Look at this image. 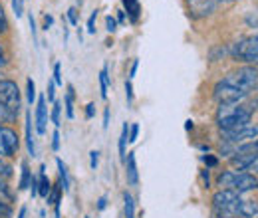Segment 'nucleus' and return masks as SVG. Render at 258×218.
Listing matches in <instances>:
<instances>
[{"instance_id":"nucleus-1","label":"nucleus","mask_w":258,"mask_h":218,"mask_svg":"<svg viewBox=\"0 0 258 218\" xmlns=\"http://www.w3.org/2000/svg\"><path fill=\"white\" fill-rule=\"evenodd\" d=\"M258 90V67L256 65H240L228 71L223 80H219L213 88V99L219 105L240 103L252 92Z\"/></svg>"},{"instance_id":"nucleus-2","label":"nucleus","mask_w":258,"mask_h":218,"mask_svg":"<svg viewBox=\"0 0 258 218\" xmlns=\"http://www.w3.org/2000/svg\"><path fill=\"white\" fill-rule=\"evenodd\" d=\"M252 121V109L242 103H226L217 109V125L221 131L236 129Z\"/></svg>"},{"instance_id":"nucleus-3","label":"nucleus","mask_w":258,"mask_h":218,"mask_svg":"<svg viewBox=\"0 0 258 218\" xmlns=\"http://www.w3.org/2000/svg\"><path fill=\"white\" fill-rule=\"evenodd\" d=\"M217 185L221 188H228L238 194H244L248 190L258 188V177L252 173H244V171H223L217 177Z\"/></svg>"},{"instance_id":"nucleus-4","label":"nucleus","mask_w":258,"mask_h":218,"mask_svg":"<svg viewBox=\"0 0 258 218\" xmlns=\"http://www.w3.org/2000/svg\"><path fill=\"white\" fill-rule=\"evenodd\" d=\"M228 56L234 62H242L246 65H258V32L246 38H238L228 46Z\"/></svg>"},{"instance_id":"nucleus-5","label":"nucleus","mask_w":258,"mask_h":218,"mask_svg":"<svg viewBox=\"0 0 258 218\" xmlns=\"http://www.w3.org/2000/svg\"><path fill=\"white\" fill-rule=\"evenodd\" d=\"M258 139V123H246L236 129H228L221 131V141L228 145H242L246 141H254Z\"/></svg>"},{"instance_id":"nucleus-6","label":"nucleus","mask_w":258,"mask_h":218,"mask_svg":"<svg viewBox=\"0 0 258 218\" xmlns=\"http://www.w3.org/2000/svg\"><path fill=\"white\" fill-rule=\"evenodd\" d=\"M0 101L14 113L18 115V111L22 109V94L16 82L12 80H2L0 82Z\"/></svg>"},{"instance_id":"nucleus-7","label":"nucleus","mask_w":258,"mask_h":218,"mask_svg":"<svg viewBox=\"0 0 258 218\" xmlns=\"http://www.w3.org/2000/svg\"><path fill=\"white\" fill-rule=\"evenodd\" d=\"M240 200V194L238 192H234V190H228V188H221V190H217L215 194H213V208L215 210H225L228 212L230 208H232V204H236Z\"/></svg>"},{"instance_id":"nucleus-8","label":"nucleus","mask_w":258,"mask_h":218,"mask_svg":"<svg viewBox=\"0 0 258 218\" xmlns=\"http://www.w3.org/2000/svg\"><path fill=\"white\" fill-rule=\"evenodd\" d=\"M34 123H36V133L44 135L46 133V123H48V107H46V95H38L36 99V113H34Z\"/></svg>"},{"instance_id":"nucleus-9","label":"nucleus","mask_w":258,"mask_h":218,"mask_svg":"<svg viewBox=\"0 0 258 218\" xmlns=\"http://www.w3.org/2000/svg\"><path fill=\"white\" fill-rule=\"evenodd\" d=\"M223 212H225V210H223ZM228 212L240 218H256L258 202H254V200H242V198H240L236 204H232V208H230Z\"/></svg>"},{"instance_id":"nucleus-10","label":"nucleus","mask_w":258,"mask_h":218,"mask_svg":"<svg viewBox=\"0 0 258 218\" xmlns=\"http://www.w3.org/2000/svg\"><path fill=\"white\" fill-rule=\"evenodd\" d=\"M219 6L217 0H189V8L193 12V16H209L211 12H215V8Z\"/></svg>"},{"instance_id":"nucleus-11","label":"nucleus","mask_w":258,"mask_h":218,"mask_svg":"<svg viewBox=\"0 0 258 218\" xmlns=\"http://www.w3.org/2000/svg\"><path fill=\"white\" fill-rule=\"evenodd\" d=\"M2 137H4V145H6V151L8 157H14L20 149V139H18V133L12 129V127H6L2 125Z\"/></svg>"},{"instance_id":"nucleus-12","label":"nucleus","mask_w":258,"mask_h":218,"mask_svg":"<svg viewBox=\"0 0 258 218\" xmlns=\"http://www.w3.org/2000/svg\"><path fill=\"white\" fill-rule=\"evenodd\" d=\"M125 179H127L129 187H137L139 185V171H137L135 153H127V159H125Z\"/></svg>"},{"instance_id":"nucleus-13","label":"nucleus","mask_w":258,"mask_h":218,"mask_svg":"<svg viewBox=\"0 0 258 218\" xmlns=\"http://www.w3.org/2000/svg\"><path fill=\"white\" fill-rule=\"evenodd\" d=\"M32 111H26V117H24V129H26V149H28V155L36 157V139L32 135Z\"/></svg>"},{"instance_id":"nucleus-14","label":"nucleus","mask_w":258,"mask_h":218,"mask_svg":"<svg viewBox=\"0 0 258 218\" xmlns=\"http://www.w3.org/2000/svg\"><path fill=\"white\" fill-rule=\"evenodd\" d=\"M123 2V12L129 16V20L133 22V24H137L139 22V16H141V4H139V0H121Z\"/></svg>"},{"instance_id":"nucleus-15","label":"nucleus","mask_w":258,"mask_h":218,"mask_svg":"<svg viewBox=\"0 0 258 218\" xmlns=\"http://www.w3.org/2000/svg\"><path fill=\"white\" fill-rule=\"evenodd\" d=\"M52 190L50 179L46 177V165H40V173H38V196H48Z\"/></svg>"},{"instance_id":"nucleus-16","label":"nucleus","mask_w":258,"mask_h":218,"mask_svg":"<svg viewBox=\"0 0 258 218\" xmlns=\"http://www.w3.org/2000/svg\"><path fill=\"white\" fill-rule=\"evenodd\" d=\"M56 167H58V175H60V187L64 192L70 190V173H68V167L64 165L62 159H56Z\"/></svg>"},{"instance_id":"nucleus-17","label":"nucleus","mask_w":258,"mask_h":218,"mask_svg":"<svg viewBox=\"0 0 258 218\" xmlns=\"http://www.w3.org/2000/svg\"><path fill=\"white\" fill-rule=\"evenodd\" d=\"M127 143H129V125L123 123L121 127V135H119V159L125 163V159H127Z\"/></svg>"},{"instance_id":"nucleus-18","label":"nucleus","mask_w":258,"mask_h":218,"mask_svg":"<svg viewBox=\"0 0 258 218\" xmlns=\"http://www.w3.org/2000/svg\"><path fill=\"white\" fill-rule=\"evenodd\" d=\"M20 171H22V173H20L18 190H26V188L30 187V181H32V171H30V167H28L26 161H22V169H20Z\"/></svg>"},{"instance_id":"nucleus-19","label":"nucleus","mask_w":258,"mask_h":218,"mask_svg":"<svg viewBox=\"0 0 258 218\" xmlns=\"http://www.w3.org/2000/svg\"><path fill=\"white\" fill-rule=\"evenodd\" d=\"M107 88H109V74H107V65H103L101 71H99V94H101V99H107Z\"/></svg>"},{"instance_id":"nucleus-20","label":"nucleus","mask_w":258,"mask_h":218,"mask_svg":"<svg viewBox=\"0 0 258 218\" xmlns=\"http://www.w3.org/2000/svg\"><path fill=\"white\" fill-rule=\"evenodd\" d=\"M123 214H125V218H135V198L127 190L123 192Z\"/></svg>"},{"instance_id":"nucleus-21","label":"nucleus","mask_w":258,"mask_h":218,"mask_svg":"<svg viewBox=\"0 0 258 218\" xmlns=\"http://www.w3.org/2000/svg\"><path fill=\"white\" fill-rule=\"evenodd\" d=\"M64 105H66V117H68V119H74V88H72V86H68Z\"/></svg>"},{"instance_id":"nucleus-22","label":"nucleus","mask_w":258,"mask_h":218,"mask_svg":"<svg viewBox=\"0 0 258 218\" xmlns=\"http://www.w3.org/2000/svg\"><path fill=\"white\" fill-rule=\"evenodd\" d=\"M18 115H14L2 101H0V123H14Z\"/></svg>"},{"instance_id":"nucleus-23","label":"nucleus","mask_w":258,"mask_h":218,"mask_svg":"<svg viewBox=\"0 0 258 218\" xmlns=\"http://www.w3.org/2000/svg\"><path fill=\"white\" fill-rule=\"evenodd\" d=\"M60 115H62V103L60 101H54L52 103V111H50V119H52V123L56 125V129L60 127Z\"/></svg>"},{"instance_id":"nucleus-24","label":"nucleus","mask_w":258,"mask_h":218,"mask_svg":"<svg viewBox=\"0 0 258 218\" xmlns=\"http://www.w3.org/2000/svg\"><path fill=\"white\" fill-rule=\"evenodd\" d=\"M0 198H2V200H6L8 204H10V202H12V198H14V196H12V190H10L8 183H6V179H2V177H0Z\"/></svg>"},{"instance_id":"nucleus-25","label":"nucleus","mask_w":258,"mask_h":218,"mask_svg":"<svg viewBox=\"0 0 258 218\" xmlns=\"http://www.w3.org/2000/svg\"><path fill=\"white\" fill-rule=\"evenodd\" d=\"M36 99H38V97H36V84H34L32 78H28V80H26V101L32 105Z\"/></svg>"},{"instance_id":"nucleus-26","label":"nucleus","mask_w":258,"mask_h":218,"mask_svg":"<svg viewBox=\"0 0 258 218\" xmlns=\"http://www.w3.org/2000/svg\"><path fill=\"white\" fill-rule=\"evenodd\" d=\"M0 177H2V179H10V177H12V167H10L2 157H0Z\"/></svg>"},{"instance_id":"nucleus-27","label":"nucleus","mask_w":258,"mask_h":218,"mask_svg":"<svg viewBox=\"0 0 258 218\" xmlns=\"http://www.w3.org/2000/svg\"><path fill=\"white\" fill-rule=\"evenodd\" d=\"M12 12L16 14V18L24 16V0H12Z\"/></svg>"},{"instance_id":"nucleus-28","label":"nucleus","mask_w":258,"mask_h":218,"mask_svg":"<svg viewBox=\"0 0 258 218\" xmlns=\"http://www.w3.org/2000/svg\"><path fill=\"white\" fill-rule=\"evenodd\" d=\"M0 218H12V206L0 198Z\"/></svg>"},{"instance_id":"nucleus-29","label":"nucleus","mask_w":258,"mask_h":218,"mask_svg":"<svg viewBox=\"0 0 258 218\" xmlns=\"http://www.w3.org/2000/svg\"><path fill=\"white\" fill-rule=\"evenodd\" d=\"M125 99H127V107L133 105V99H135V95H133V84H131V80H125Z\"/></svg>"},{"instance_id":"nucleus-30","label":"nucleus","mask_w":258,"mask_h":218,"mask_svg":"<svg viewBox=\"0 0 258 218\" xmlns=\"http://www.w3.org/2000/svg\"><path fill=\"white\" fill-rule=\"evenodd\" d=\"M28 24H30V34H32L34 44L38 46V28H36V20H34V14H32V12L28 14Z\"/></svg>"},{"instance_id":"nucleus-31","label":"nucleus","mask_w":258,"mask_h":218,"mask_svg":"<svg viewBox=\"0 0 258 218\" xmlns=\"http://www.w3.org/2000/svg\"><path fill=\"white\" fill-rule=\"evenodd\" d=\"M46 101H50V103H54V101H56V84H54V80L48 84V90H46Z\"/></svg>"},{"instance_id":"nucleus-32","label":"nucleus","mask_w":258,"mask_h":218,"mask_svg":"<svg viewBox=\"0 0 258 218\" xmlns=\"http://www.w3.org/2000/svg\"><path fill=\"white\" fill-rule=\"evenodd\" d=\"M96 22H97V10H94L92 16L88 18V26H86L88 34H96Z\"/></svg>"},{"instance_id":"nucleus-33","label":"nucleus","mask_w":258,"mask_h":218,"mask_svg":"<svg viewBox=\"0 0 258 218\" xmlns=\"http://www.w3.org/2000/svg\"><path fill=\"white\" fill-rule=\"evenodd\" d=\"M54 84H56V86H64V80H62V65H60V63H54Z\"/></svg>"},{"instance_id":"nucleus-34","label":"nucleus","mask_w":258,"mask_h":218,"mask_svg":"<svg viewBox=\"0 0 258 218\" xmlns=\"http://www.w3.org/2000/svg\"><path fill=\"white\" fill-rule=\"evenodd\" d=\"M201 159H203V163L207 165V169H215V167L219 165V159L215 155H203Z\"/></svg>"},{"instance_id":"nucleus-35","label":"nucleus","mask_w":258,"mask_h":218,"mask_svg":"<svg viewBox=\"0 0 258 218\" xmlns=\"http://www.w3.org/2000/svg\"><path fill=\"white\" fill-rule=\"evenodd\" d=\"M137 135H139V125L137 123L129 125V143H135L137 141Z\"/></svg>"},{"instance_id":"nucleus-36","label":"nucleus","mask_w":258,"mask_h":218,"mask_svg":"<svg viewBox=\"0 0 258 218\" xmlns=\"http://www.w3.org/2000/svg\"><path fill=\"white\" fill-rule=\"evenodd\" d=\"M68 22H70L72 26H78V10H76V8H70V10H68Z\"/></svg>"},{"instance_id":"nucleus-37","label":"nucleus","mask_w":258,"mask_h":218,"mask_svg":"<svg viewBox=\"0 0 258 218\" xmlns=\"http://www.w3.org/2000/svg\"><path fill=\"white\" fill-rule=\"evenodd\" d=\"M52 149L60 151V131L58 129H54V133H52Z\"/></svg>"},{"instance_id":"nucleus-38","label":"nucleus","mask_w":258,"mask_h":218,"mask_svg":"<svg viewBox=\"0 0 258 218\" xmlns=\"http://www.w3.org/2000/svg\"><path fill=\"white\" fill-rule=\"evenodd\" d=\"M105 26H107V32L111 34V32L117 30V20H115L113 16H107V18H105Z\"/></svg>"},{"instance_id":"nucleus-39","label":"nucleus","mask_w":258,"mask_h":218,"mask_svg":"<svg viewBox=\"0 0 258 218\" xmlns=\"http://www.w3.org/2000/svg\"><path fill=\"white\" fill-rule=\"evenodd\" d=\"M97 165H99V151H92L90 153V167H92V171H96Z\"/></svg>"},{"instance_id":"nucleus-40","label":"nucleus","mask_w":258,"mask_h":218,"mask_svg":"<svg viewBox=\"0 0 258 218\" xmlns=\"http://www.w3.org/2000/svg\"><path fill=\"white\" fill-rule=\"evenodd\" d=\"M201 179H203V183H205V188L211 187V173H209V169H203V171H201Z\"/></svg>"},{"instance_id":"nucleus-41","label":"nucleus","mask_w":258,"mask_h":218,"mask_svg":"<svg viewBox=\"0 0 258 218\" xmlns=\"http://www.w3.org/2000/svg\"><path fill=\"white\" fill-rule=\"evenodd\" d=\"M52 26H54V16L46 14V16H44V24H42V28H44V30L48 32L50 28H52Z\"/></svg>"},{"instance_id":"nucleus-42","label":"nucleus","mask_w":258,"mask_h":218,"mask_svg":"<svg viewBox=\"0 0 258 218\" xmlns=\"http://www.w3.org/2000/svg\"><path fill=\"white\" fill-rule=\"evenodd\" d=\"M0 157H8V151H6V145H4V137H2V123H0Z\"/></svg>"},{"instance_id":"nucleus-43","label":"nucleus","mask_w":258,"mask_h":218,"mask_svg":"<svg viewBox=\"0 0 258 218\" xmlns=\"http://www.w3.org/2000/svg\"><path fill=\"white\" fill-rule=\"evenodd\" d=\"M30 194H32V198L38 196V177H32V181H30Z\"/></svg>"},{"instance_id":"nucleus-44","label":"nucleus","mask_w":258,"mask_h":218,"mask_svg":"<svg viewBox=\"0 0 258 218\" xmlns=\"http://www.w3.org/2000/svg\"><path fill=\"white\" fill-rule=\"evenodd\" d=\"M96 115V105L94 103H88V107H86V119H92Z\"/></svg>"},{"instance_id":"nucleus-45","label":"nucleus","mask_w":258,"mask_h":218,"mask_svg":"<svg viewBox=\"0 0 258 218\" xmlns=\"http://www.w3.org/2000/svg\"><path fill=\"white\" fill-rule=\"evenodd\" d=\"M137 67H139V60H133L131 67H129V80H133V78H135V74H137Z\"/></svg>"},{"instance_id":"nucleus-46","label":"nucleus","mask_w":258,"mask_h":218,"mask_svg":"<svg viewBox=\"0 0 258 218\" xmlns=\"http://www.w3.org/2000/svg\"><path fill=\"white\" fill-rule=\"evenodd\" d=\"M8 63V60H6V52H4V46L0 44V67H4Z\"/></svg>"},{"instance_id":"nucleus-47","label":"nucleus","mask_w":258,"mask_h":218,"mask_svg":"<svg viewBox=\"0 0 258 218\" xmlns=\"http://www.w3.org/2000/svg\"><path fill=\"white\" fill-rule=\"evenodd\" d=\"M109 127V107H105V111H103V129H107Z\"/></svg>"},{"instance_id":"nucleus-48","label":"nucleus","mask_w":258,"mask_h":218,"mask_svg":"<svg viewBox=\"0 0 258 218\" xmlns=\"http://www.w3.org/2000/svg\"><path fill=\"white\" fill-rule=\"evenodd\" d=\"M105 206H107V198H105V196H101V198L97 200V208H99V210H103Z\"/></svg>"},{"instance_id":"nucleus-49","label":"nucleus","mask_w":258,"mask_h":218,"mask_svg":"<svg viewBox=\"0 0 258 218\" xmlns=\"http://www.w3.org/2000/svg\"><path fill=\"white\" fill-rule=\"evenodd\" d=\"M115 20H117L119 24H123V22H125V12H123V10H119V12H117V18H115Z\"/></svg>"},{"instance_id":"nucleus-50","label":"nucleus","mask_w":258,"mask_h":218,"mask_svg":"<svg viewBox=\"0 0 258 218\" xmlns=\"http://www.w3.org/2000/svg\"><path fill=\"white\" fill-rule=\"evenodd\" d=\"M6 30H8V22L6 20H0V34H4Z\"/></svg>"},{"instance_id":"nucleus-51","label":"nucleus","mask_w":258,"mask_h":218,"mask_svg":"<svg viewBox=\"0 0 258 218\" xmlns=\"http://www.w3.org/2000/svg\"><path fill=\"white\" fill-rule=\"evenodd\" d=\"M193 127H195L193 119H187V121H185V129H187V131H191V129H193Z\"/></svg>"},{"instance_id":"nucleus-52","label":"nucleus","mask_w":258,"mask_h":218,"mask_svg":"<svg viewBox=\"0 0 258 218\" xmlns=\"http://www.w3.org/2000/svg\"><path fill=\"white\" fill-rule=\"evenodd\" d=\"M16 218H26V206H22V208L18 210V216Z\"/></svg>"},{"instance_id":"nucleus-53","label":"nucleus","mask_w":258,"mask_h":218,"mask_svg":"<svg viewBox=\"0 0 258 218\" xmlns=\"http://www.w3.org/2000/svg\"><path fill=\"white\" fill-rule=\"evenodd\" d=\"M199 149H201V151H205V153H209V151H211V147H209V145H199Z\"/></svg>"},{"instance_id":"nucleus-54","label":"nucleus","mask_w":258,"mask_h":218,"mask_svg":"<svg viewBox=\"0 0 258 218\" xmlns=\"http://www.w3.org/2000/svg\"><path fill=\"white\" fill-rule=\"evenodd\" d=\"M219 4H232V2H238V0H217Z\"/></svg>"},{"instance_id":"nucleus-55","label":"nucleus","mask_w":258,"mask_h":218,"mask_svg":"<svg viewBox=\"0 0 258 218\" xmlns=\"http://www.w3.org/2000/svg\"><path fill=\"white\" fill-rule=\"evenodd\" d=\"M254 149H256V153H258V141H254Z\"/></svg>"},{"instance_id":"nucleus-56","label":"nucleus","mask_w":258,"mask_h":218,"mask_svg":"<svg viewBox=\"0 0 258 218\" xmlns=\"http://www.w3.org/2000/svg\"><path fill=\"white\" fill-rule=\"evenodd\" d=\"M2 80H4V78H2V74H0V82H2Z\"/></svg>"},{"instance_id":"nucleus-57","label":"nucleus","mask_w":258,"mask_h":218,"mask_svg":"<svg viewBox=\"0 0 258 218\" xmlns=\"http://www.w3.org/2000/svg\"><path fill=\"white\" fill-rule=\"evenodd\" d=\"M256 218H258V216H256Z\"/></svg>"}]
</instances>
